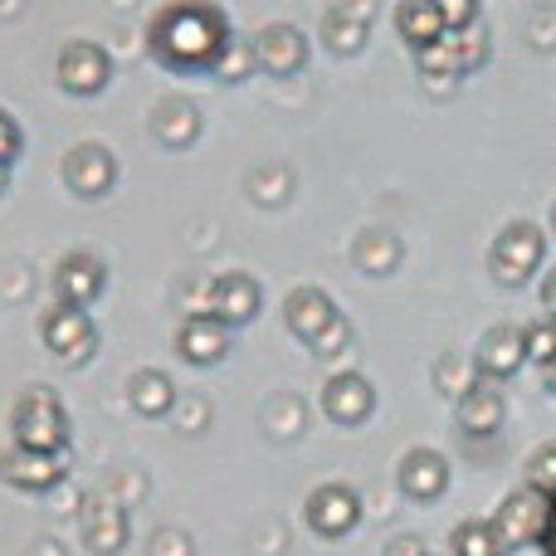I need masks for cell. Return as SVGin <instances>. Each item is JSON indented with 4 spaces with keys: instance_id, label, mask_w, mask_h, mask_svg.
Instances as JSON below:
<instances>
[{
    "instance_id": "cell-1",
    "label": "cell",
    "mask_w": 556,
    "mask_h": 556,
    "mask_svg": "<svg viewBox=\"0 0 556 556\" xmlns=\"http://www.w3.org/2000/svg\"><path fill=\"white\" fill-rule=\"evenodd\" d=\"M230 20L215 5H166L152 15L147 45L166 68H220L225 49H230Z\"/></svg>"
},
{
    "instance_id": "cell-2",
    "label": "cell",
    "mask_w": 556,
    "mask_h": 556,
    "mask_svg": "<svg viewBox=\"0 0 556 556\" xmlns=\"http://www.w3.org/2000/svg\"><path fill=\"white\" fill-rule=\"evenodd\" d=\"M10 434H15V450L68 454V415L59 405V395L49 386H29L10 410Z\"/></svg>"
},
{
    "instance_id": "cell-3",
    "label": "cell",
    "mask_w": 556,
    "mask_h": 556,
    "mask_svg": "<svg viewBox=\"0 0 556 556\" xmlns=\"http://www.w3.org/2000/svg\"><path fill=\"white\" fill-rule=\"evenodd\" d=\"M542 260H547V235H542L532 220H513L508 230L493 240L489 269L503 288H522V283H532V274L542 269Z\"/></svg>"
},
{
    "instance_id": "cell-4",
    "label": "cell",
    "mask_w": 556,
    "mask_h": 556,
    "mask_svg": "<svg viewBox=\"0 0 556 556\" xmlns=\"http://www.w3.org/2000/svg\"><path fill=\"white\" fill-rule=\"evenodd\" d=\"M39 342L49 346V356H59L64 366H84L88 356L98 352V332H93V317L84 307H45L39 317Z\"/></svg>"
},
{
    "instance_id": "cell-5",
    "label": "cell",
    "mask_w": 556,
    "mask_h": 556,
    "mask_svg": "<svg viewBox=\"0 0 556 556\" xmlns=\"http://www.w3.org/2000/svg\"><path fill=\"white\" fill-rule=\"evenodd\" d=\"M542 522H547V498H542V493H532L528 483H522L518 493H508V498H503V508L493 513V532H498L503 556L522 552V547H538Z\"/></svg>"
},
{
    "instance_id": "cell-6",
    "label": "cell",
    "mask_w": 556,
    "mask_h": 556,
    "mask_svg": "<svg viewBox=\"0 0 556 556\" xmlns=\"http://www.w3.org/2000/svg\"><path fill=\"white\" fill-rule=\"evenodd\" d=\"M303 513H307V528H313L317 538L337 542L362 522V498H356V489H346V483H323V489H313V498H307Z\"/></svg>"
},
{
    "instance_id": "cell-7",
    "label": "cell",
    "mask_w": 556,
    "mask_h": 556,
    "mask_svg": "<svg viewBox=\"0 0 556 556\" xmlns=\"http://www.w3.org/2000/svg\"><path fill=\"white\" fill-rule=\"evenodd\" d=\"M64 473H68V454H35V450H15V444L0 454V479L10 489L49 493L64 483Z\"/></svg>"
},
{
    "instance_id": "cell-8",
    "label": "cell",
    "mask_w": 556,
    "mask_h": 556,
    "mask_svg": "<svg viewBox=\"0 0 556 556\" xmlns=\"http://www.w3.org/2000/svg\"><path fill=\"white\" fill-rule=\"evenodd\" d=\"M108 78H113V64H108V54L93 39H74V45L59 49V84H64L68 93L93 98L108 88Z\"/></svg>"
},
{
    "instance_id": "cell-9",
    "label": "cell",
    "mask_w": 556,
    "mask_h": 556,
    "mask_svg": "<svg viewBox=\"0 0 556 556\" xmlns=\"http://www.w3.org/2000/svg\"><path fill=\"white\" fill-rule=\"evenodd\" d=\"M103 288H108V264L103 260H93V254H64L59 260V269H54V293H59V303L64 307H93L98 298H103Z\"/></svg>"
},
{
    "instance_id": "cell-10",
    "label": "cell",
    "mask_w": 556,
    "mask_h": 556,
    "mask_svg": "<svg viewBox=\"0 0 556 556\" xmlns=\"http://www.w3.org/2000/svg\"><path fill=\"white\" fill-rule=\"evenodd\" d=\"M59 172H64L68 191L88 195V201H93V195H108V191H113V181H117L113 152H108V147H98V142H78L74 152L64 156V166H59Z\"/></svg>"
},
{
    "instance_id": "cell-11",
    "label": "cell",
    "mask_w": 556,
    "mask_h": 556,
    "mask_svg": "<svg viewBox=\"0 0 556 556\" xmlns=\"http://www.w3.org/2000/svg\"><path fill=\"white\" fill-rule=\"evenodd\" d=\"M522 362H528V346H522V327H513V323L489 327V332H483V342H479V352H473L479 381H493V386L508 381Z\"/></svg>"
},
{
    "instance_id": "cell-12",
    "label": "cell",
    "mask_w": 556,
    "mask_h": 556,
    "mask_svg": "<svg viewBox=\"0 0 556 556\" xmlns=\"http://www.w3.org/2000/svg\"><path fill=\"white\" fill-rule=\"evenodd\" d=\"M323 410H327V420H337V425H362V420H371V410H376L371 381H366L362 371L332 376V381L323 386Z\"/></svg>"
},
{
    "instance_id": "cell-13",
    "label": "cell",
    "mask_w": 556,
    "mask_h": 556,
    "mask_svg": "<svg viewBox=\"0 0 556 556\" xmlns=\"http://www.w3.org/2000/svg\"><path fill=\"white\" fill-rule=\"evenodd\" d=\"M260 313V283L250 274H220L211 278V317L220 327H244Z\"/></svg>"
},
{
    "instance_id": "cell-14",
    "label": "cell",
    "mask_w": 556,
    "mask_h": 556,
    "mask_svg": "<svg viewBox=\"0 0 556 556\" xmlns=\"http://www.w3.org/2000/svg\"><path fill=\"white\" fill-rule=\"evenodd\" d=\"M337 303L332 298L323 293V288H293V293H288V303H283V323H288V332L293 337H303L307 346L317 342V337L327 332V327L337 323Z\"/></svg>"
},
{
    "instance_id": "cell-15",
    "label": "cell",
    "mask_w": 556,
    "mask_h": 556,
    "mask_svg": "<svg viewBox=\"0 0 556 556\" xmlns=\"http://www.w3.org/2000/svg\"><path fill=\"white\" fill-rule=\"evenodd\" d=\"M84 538H88V552H98V556L123 552L127 518H123V503H117L113 493H93V498L84 503Z\"/></svg>"
},
{
    "instance_id": "cell-16",
    "label": "cell",
    "mask_w": 556,
    "mask_h": 556,
    "mask_svg": "<svg viewBox=\"0 0 556 556\" xmlns=\"http://www.w3.org/2000/svg\"><path fill=\"white\" fill-rule=\"evenodd\" d=\"M450 489V464L440 450H410L401 459V493L415 503H434Z\"/></svg>"
},
{
    "instance_id": "cell-17",
    "label": "cell",
    "mask_w": 556,
    "mask_h": 556,
    "mask_svg": "<svg viewBox=\"0 0 556 556\" xmlns=\"http://www.w3.org/2000/svg\"><path fill=\"white\" fill-rule=\"evenodd\" d=\"M395 29L410 49H430L450 35V10H444V0H405V5H395Z\"/></svg>"
},
{
    "instance_id": "cell-18",
    "label": "cell",
    "mask_w": 556,
    "mask_h": 556,
    "mask_svg": "<svg viewBox=\"0 0 556 556\" xmlns=\"http://www.w3.org/2000/svg\"><path fill=\"white\" fill-rule=\"evenodd\" d=\"M254 64L269 68V74H298L307 64V39L293 25H269L254 39Z\"/></svg>"
},
{
    "instance_id": "cell-19",
    "label": "cell",
    "mask_w": 556,
    "mask_h": 556,
    "mask_svg": "<svg viewBox=\"0 0 556 556\" xmlns=\"http://www.w3.org/2000/svg\"><path fill=\"white\" fill-rule=\"evenodd\" d=\"M176 352L191 366H215L230 352V327H220L215 317H186V323L176 327Z\"/></svg>"
},
{
    "instance_id": "cell-20",
    "label": "cell",
    "mask_w": 556,
    "mask_h": 556,
    "mask_svg": "<svg viewBox=\"0 0 556 556\" xmlns=\"http://www.w3.org/2000/svg\"><path fill=\"white\" fill-rule=\"evenodd\" d=\"M508 420V401H503V386L479 381L469 395L459 401V425L464 434H498Z\"/></svg>"
},
{
    "instance_id": "cell-21",
    "label": "cell",
    "mask_w": 556,
    "mask_h": 556,
    "mask_svg": "<svg viewBox=\"0 0 556 556\" xmlns=\"http://www.w3.org/2000/svg\"><path fill=\"white\" fill-rule=\"evenodd\" d=\"M152 137L162 147H176V152L191 147L195 137H201V113H195L191 98H162L152 113Z\"/></svg>"
},
{
    "instance_id": "cell-22",
    "label": "cell",
    "mask_w": 556,
    "mask_h": 556,
    "mask_svg": "<svg viewBox=\"0 0 556 556\" xmlns=\"http://www.w3.org/2000/svg\"><path fill=\"white\" fill-rule=\"evenodd\" d=\"M366 10L362 5H337V10H327V29H323V39H327V49L332 54H356V49H366Z\"/></svg>"
},
{
    "instance_id": "cell-23",
    "label": "cell",
    "mask_w": 556,
    "mask_h": 556,
    "mask_svg": "<svg viewBox=\"0 0 556 556\" xmlns=\"http://www.w3.org/2000/svg\"><path fill=\"white\" fill-rule=\"evenodd\" d=\"M127 395H132V410L147 415V420H162V415H172V405H176V386L166 371H137Z\"/></svg>"
},
{
    "instance_id": "cell-24",
    "label": "cell",
    "mask_w": 556,
    "mask_h": 556,
    "mask_svg": "<svg viewBox=\"0 0 556 556\" xmlns=\"http://www.w3.org/2000/svg\"><path fill=\"white\" fill-rule=\"evenodd\" d=\"M450 552L454 556H503L498 532H493V522H483V518L459 522V528L450 532Z\"/></svg>"
},
{
    "instance_id": "cell-25",
    "label": "cell",
    "mask_w": 556,
    "mask_h": 556,
    "mask_svg": "<svg viewBox=\"0 0 556 556\" xmlns=\"http://www.w3.org/2000/svg\"><path fill=\"white\" fill-rule=\"evenodd\" d=\"M434 386H440V395H450V401H464V395L479 386V366L464 362V356H440V366H434Z\"/></svg>"
},
{
    "instance_id": "cell-26",
    "label": "cell",
    "mask_w": 556,
    "mask_h": 556,
    "mask_svg": "<svg viewBox=\"0 0 556 556\" xmlns=\"http://www.w3.org/2000/svg\"><path fill=\"white\" fill-rule=\"evenodd\" d=\"M395 260H401V244H395L386 230H366L362 240H356V264H362L366 274L395 269Z\"/></svg>"
},
{
    "instance_id": "cell-27",
    "label": "cell",
    "mask_w": 556,
    "mask_h": 556,
    "mask_svg": "<svg viewBox=\"0 0 556 556\" xmlns=\"http://www.w3.org/2000/svg\"><path fill=\"white\" fill-rule=\"evenodd\" d=\"M415 64H420L425 74H464L459 39H454V35H444L440 45H430V49H415Z\"/></svg>"
},
{
    "instance_id": "cell-28",
    "label": "cell",
    "mask_w": 556,
    "mask_h": 556,
    "mask_svg": "<svg viewBox=\"0 0 556 556\" xmlns=\"http://www.w3.org/2000/svg\"><path fill=\"white\" fill-rule=\"evenodd\" d=\"M522 346H528L532 366H552L556 362V317H542V323L522 327Z\"/></svg>"
},
{
    "instance_id": "cell-29",
    "label": "cell",
    "mask_w": 556,
    "mask_h": 556,
    "mask_svg": "<svg viewBox=\"0 0 556 556\" xmlns=\"http://www.w3.org/2000/svg\"><path fill=\"white\" fill-rule=\"evenodd\" d=\"M459 59H464V74H469V68H483V59H489V29L479 25V20H473L469 29H459Z\"/></svg>"
},
{
    "instance_id": "cell-30",
    "label": "cell",
    "mask_w": 556,
    "mask_h": 556,
    "mask_svg": "<svg viewBox=\"0 0 556 556\" xmlns=\"http://www.w3.org/2000/svg\"><path fill=\"white\" fill-rule=\"evenodd\" d=\"M528 489L542 493V498H552L556 493V444H547V450L528 464Z\"/></svg>"
},
{
    "instance_id": "cell-31",
    "label": "cell",
    "mask_w": 556,
    "mask_h": 556,
    "mask_svg": "<svg viewBox=\"0 0 556 556\" xmlns=\"http://www.w3.org/2000/svg\"><path fill=\"white\" fill-rule=\"evenodd\" d=\"M346 346H352V323H346V317H337V323L313 342V352L317 356H337V352H346Z\"/></svg>"
},
{
    "instance_id": "cell-32",
    "label": "cell",
    "mask_w": 556,
    "mask_h": 556,
    "mask_svg": "<svg viewBox=\"0 0 556 556\" xmlns=\"http://www.w3.org/2000/svg\"><path fill=\"white\" fill-rule=\"evenodd\" d=\"M20 147H25V132H20V123L0 108V166H10L20 156Z\"/></svg>"
},
{
    "instance_id": "cell-33",
    "label": "cell",
    "mask_w": 556,
    "mask_h": 556,
    "mask_svg": "<svg viewBox=\"0 0 556 556\" xmlns=\"http://www.w3.org/2000/svg\"><path fill=\"white\" fill-rule=\"evenodd\" d=\"M250 64H254V45L230 39V49H225V59H220V74L225 78H244V74H250Z\"/></svg>"
},
{
    "instance_id": "cell-34",
    "label": "cell",
    "mask_w": 556,
    "mask_h": 556,
    "mask_svg": "<svg viewBox=\"0 0 556 556\" xmlns=\"http://www.w3.org/2000/svg\"><path fill=\"white\" fill-rule=\"evenodd\" d=\"M152 556H191V538L176 532V528H162L152 538Z\"/></svg>"
},
{
    "instance_id": "cell-35",
    "label": "cell",
    "mask_w": 556,
    "mask_h": 556,
    "mask_svg": "<svg viewBox=\"0 0 556 556\" xmlns=\"http://www.w3.org/2000/svg\"><path fill=\"white\" fill-rule=\"evenodd\" d=\"M542 556H556V493L547 498V522H542V538H538Z\"/></svg>"
},
{
    "instance_id": "cell-36",
    "label": "cell",
    "mask_w": 556,
    "mask_h": 556,
    "mask_svg": "<svg viewBox=\"0 0 556 556\" xmlns=\"http://www.w3.org/2000/svg\"><path fill=\"white\" fill-rule=\"evenodd\" d=\"M386 556H430L420 547V538H395L391 547H386Z\"/></svg>"
},
{
    "instance_id": "cell-37",
    "label": "cell",
    "mask_w": 556,
    "mask_h": 556,
    "mask_svg": "<svg viewBox=\"0 0 556 556\" xmlns=\"http://www.w3.org/2000/svg\"><path fill=\"white\" fill-rule=\"evenodd\" d=\"M542 303H547V317H556V269L542 278Z\"/></svg>"
},
{
    "instance_id": "cell-38",
    "label": "cell",
    "mask_w": 556,
    "mask_h": 556,
    "mask_svg": "<svg viewBox=\"0 0 556 556\" xmlns=\"http://www.w3.org/2000/svg\"><path fill=\"white\" fill-rule=\"evenodd\" d=\"M29 556H64V547H59L54 538H39L35 547H29Z\"/></svg>"
},
{
    "instance_id": "cell-39",
    "label": "cell",
    "mask_w": 556,
    "mask_h": 556,
    "mask_svg": "<svg viewBox=\"0 0 556 556\" xmlns=\"http://www.w3.org/2000/svg\"><path fill=\"white\" fill-rule=\"evenodd\" d=\"M542 381H547V391L556 395V362H552V366H542Z\"/></svg>"
},
{
    "instance_id": "cell-40",
    "label": "cell",
    "mask_w": 556,
    "mask_h": 556,
    "mask_svg": "<svg viewBox=\"0 0 556 556\" xmlns=\"http://www.w3.org/2000/svg\"><path fill=\"white\" fill-rule=\"evenodd\" d=\"M5 186H10V166H0V191H5Z\"/></svg>"
},
{
    "instance_id": "cell-41",
    "label": "cell",
    "mask_w": 556,
    "mask_h": 556,
    "mask_svg": "<svg viewBox=\"0 0 556 556\" xmlns=\"http://www.w3.org/2000/svg\"><path fill=\"white\" fill-rule=\"evenodd\" d=\"M552 225H556V211H552Z\"/></svg>"
}]
</instances>
